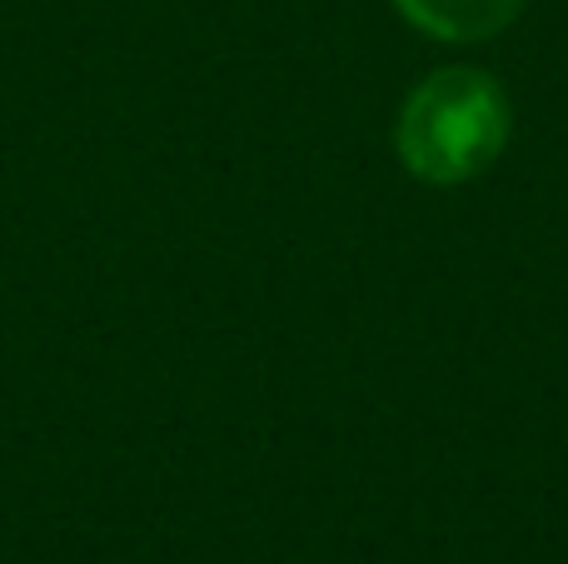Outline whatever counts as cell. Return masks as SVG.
I'll return each instance as SVG.
<instances>
[{
    "label": "cell",
    "mask_w": 568,
    "mask_h": 564,
    "mask_svg": "<svg viewBox=\"0 0 568 564\" xmlns=\"http://www.w3.org/2000/svg\"><path fill=\"white\" fill-rule=\"evenodd\" d=\"M399 16L429 40H489L519 20L524 0H394Z\"/></svg>",
    "instance_id": "7a4b0ae2"
},
{
    "label": "cell",
    "mask_w": 568,
    "mask_h": 564,
    "mask_svg": "<svg viewBox=\"0 0 568 564\" xmlns=\"http://www.w3.org/2000/svg\"><path fill=\"white\" fill-rule=\"evenodd\" d=\"M509 125V95L489 70L444 66L404 95L394 145L409 175L429 185H464L504 155Z\"/></svg>",
    "instance_id": "6da1fadb"
}]
</instances>
